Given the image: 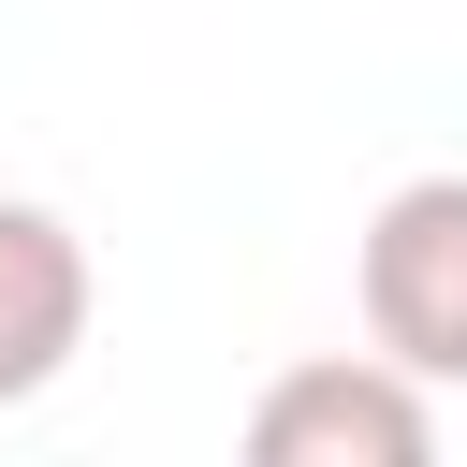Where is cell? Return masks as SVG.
Returning a JSON list of instances; mask_svg holds the SVG:
<instances>
[{
    "mask_svg": "<svg viewBox=\"0 0 467 467\" xmlns=\"http://www.w3.org/2000/svg\"><path fill=\"white\" fill-rule=\"evenodd\" d=\"M350 292H365V350H394L409 379H467V175H394L365 204V248H350Z\"/></svg>",
    "mask_w": 467,
    "mask_h": 467,
    "instance_id": "cell-1",
    "label": "cell"
},
{
    "mask_svg": "<svg viewBox=\"0 0 467 467\" xmlns=\"http://www.w3.org/2000/svg\"><path fill=\"white\" fill-rule=\"evenodd\" d=\"M248 452L263 467H423L438 452V379H409L394 350H306L248 394Z\"/></svg>",
    "mask_w": 467,
    "mask_h": 467,
    "instance_id": "cell-2",
    "label": "cell"
},
{
    "mask_svg": "<svg viewBox=\"0 0 467 467\" xmlns=\"http://www.w3.org/2000/svg\"><path fill=\"white\" fill-rule=\"evenodd\" d=\"M88 306H102L88 234H73L58 204L0 190V409H29V394H44V379L88 350Z\"/></svg>",
    "mask_w": 467,
    "mask_h": 467,
    "instance_id": "cell-3",
    "label": "cell"
}]
</instances>
